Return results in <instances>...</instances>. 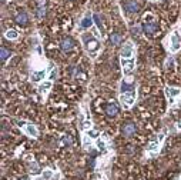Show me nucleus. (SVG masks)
<instances>
[{
  "instance_id": "nucleus-25",
  "label": "nucleus",
  "mask_w": 181,
  "mask_h": 180,
  "mask_svg": "<svg viewBox=\"0 0 181 180\" xmlns=\"http://www.w3.org/2000/svg\"><path fill=\"white\" fill-rule=\"evenodd\" d=\"M131 34H133V36H138L140 34V27L138 26H133V27H131Z\"/></svg>"
},
{
  "instance_id": "nucleus-5",
  "label": "nucleus",
  "mask_w": 181,
  "mask_h": 180,
  "mask_svg": "<svg viewBox=\"0 0 181 180\" xmlns=\"http://www.w3.org/2000/svg\"><path fill=\"white\" fill-rule=\"evenodd\" d=\"M133 52H134L133 43L127 42L124 46H123V49H121L120 54H121V57H123V59H131V57H133Z\"/></svg>"
},
{
  "instance_id": "nucleus-28",
  "label": "nucleus",
  "mask_w": 181,
  "mask_h": 180,
  "mask_svg": "<svg viewBox=\"0 0 181 180\" xmlns=\"http://www.w3.org/2000/svg\"><path fill=\"white\" fill-rule=\"evenodd\" d=\"M83 129H88V127H91V122H88V120H86L83 123V126H81Z\"/></svg>"
},
{
  "instance_id": "nucleus-13",
  "label": "nucleus",
  "mask_w": 181,
  "mask_h": 180,
  "mask_svg": "<svg viewBox=\"0 0 181 180\" xmlns=\"http://www.w3.org/2000/svg\"><path fill=\"white\" fill-rule=\"evenodd\" d=\"M73 40L71 39H64L63 42H61V49L64 50V52H70L71 49H73Z\"/></svg>"
},
{
  "instance_id": "nucleus-3",
  "label": "nucleus",
  "mask_w": 181,
  "mask_h": 180,
  "mask_svg": "<svg viewBox=\"0 0 181 180\" xmlns=\"http://www.w3.org/2000/svg\"><path fill=\"white\" fill-rule=\"evenodd\" d=\"M121 66H123V71L124 74H131L134 71V67H135V63H134V59H121Z\"/></svg>"
},
{
  "instance_id": "nucleus-2",
  "label": "nucleus",
  "mask_w": 181,
  "mask_h": 180,
  "mask_svg": "<svg viewBox=\"0 0 181 180\" xmlns=\"http://www.w3.org/2000/svg\"><path fill=\"white\" fill-rule=\"evenodd\" d=\"M134 100H135L134 90L130 92V93H123V95L120 96V102L123 103L124 107H130V106H133V104H134Z\"/></svg>"
},
{
  "instance_id": "nucleus-26",
  "label": "nucleus",
  "mask_w": 181,
  "mask_h": 180,
  "mask_svg": "<svg viewBox=\"0 0 181 180\" xmlns=\"http://www.w3.org/2000/svg\"><path fill=\"white\" fill-rule=\"evenodd\" d=\"M97 147H98V150H106V143L101 142V140H98V142H97Z\"/></svg>"
},
{
  "instance_id": "nucleus-17",
  "label": "nucleus",
  "mask_w": 181,
  "mask_h": 180,
  "mask_svg": "<svg viewBox=\"0 0 181 180\" xmlns=\"http://www.w3.org/2000/svg\"><path fill=\"white\" fill-rule=\"evenodd\" d=\"M51 89V81H43L42 85L39 86V90H40V93H47L49 90Z\"/></svg>"
},
{
  "instance_id": "nucleus-20",
  "label": "nucleus",
  "mask_w": 181,
  "mask_h": 180,
  "mask_svg": "<svg viewBox=\"0 0 181 180\" xmlns=\"http://www.w3.org/2000/svg\"><path fill=\"white\" fill-rule=\"evenodd\" d=\"M6 37L10 39V40H14V39L19 37V33H17L16 30H12V29H10V30H7V32H6Z\"/></svg>"
},
{
  "instance_id": "nucleus-7",
  "label": "nucleus",
  "mask_w": 181,
  "mask_h": 180,
  "mask_svg": "<svg viewBox=\"0 0 181 180\" xmlns=\"http://www.w3.org/2000/svg\"><path fill=\"white\" fill-rule=\"evenodd\" d=\"M124 9L127 13H137L138 12V5L135 0H127L124 3Z\"/></svg>"
},
{
  "instance_id": "nucleus-24",
  "label": "nucleus",
  "mask_w": 181,
  "mask_h": 180,
  "mask_svg": "<svg viewBox=\"0 0 181 180\" xmlns=\"http://www.w3.org/2000/svg\"><path fill=\"white\" fill-rule=\"evenodd\" d=\"M93 20L96 22V24L98 26V29H101V30H103V23H101V20H100V16H98V14H94Z\"/></svg>"
},
{
  "instance_id": "nucleus-1",
  "label": "nucleus",
  "mask_w": 181,
  "mask_h": 180,
  "mask_svg": "<svg viewBox=\"0 0 181 180\" xmlns=\"http://www.w3.org/2000/svg\"><path fill=\"white\" fill-rule=\"evenodd\" d=\"M83 42H84V47H86V50H88L91 54H94V53L100 49L98 40H97V39H94L91 34H84V36H83Z\"/></svg>"
},
{
  "instance_id": "nucleus-21",
  "label": "nucleus",
  "mask_w": 181,
  "mask_h": 180,
  "mask_svg": "<svg viewBox=\"0 0 181 180\" xmlns=\"http://www.w3.org/2000/svg\"><path fill=\"white\" fill-rule=\"evenodd\" d=\"M110 40H111V43L113 44H120V42H121V36L118 33H113L111 34V37H110Z\"/></svg>"
},
{
  "instance_id": "nucleus-29",
  "label": "nucleus",
  "mask_w": 181,
  "mask_h": 180,
  "mask_svg": "<svg viewBox=\"0 0 181 180\" xmlns=\"http://www.w3.org/2000/svg\"><path fill=\"white\" fill-rule=\"evenodd\" d=\"M56 76H57V69H53V70H51V73H50V79L53 80Z\"/></svg>"
},
{
  "instance_id": "nucleus-23",
  "label": "nucleus",
  "mask_w": 181,
  "mask_h": 180,
  "mask_svg": "<svg viewBox=\"0 0 181 180\" xmlns=\"http://www.w3.org/2000/svg\"><path fill=\"white\" fill-rule=\"evenodd\" d=\"M158 147H160V142H154V143H151V144L147 147V150H149V152H157Z\"/></svg>"
},
{
  "instance_id": "nucleus-10",
  "label": "nucleus",
  "mask_w": 181,
  "mask_h": 180,
  "mask_svg": "<svg viewBox=\"0 0 181 180\" xmlns=\"http://www.w3.org/2000/svg\"><path fill=\"white\" fill-rule=\"evenodd\" d=\"M134 133H135V124L127 123L123 126V134H124V136H133Z\"/></svg>"
},
{
  "instance_id": "nucleus-30",
  "label": "nucleus",
  "mask_w": 181,
  "mask_h": 180,
  "mask_svg": "<svg viewBox=\"0 0 181 180\" xmlns=\"http://www.w3.org/2000/svg\"><path fill=\"white\" fill-rule=\"evenodd\" d=\"M63 143H66V144H70V139H69V136H64V137H63Z\"/></svg>"
},
{
  "instance_id": "nucleus-11",
  "label": "nucleus",
  "mask_w": 181,
  "mask_h": 180,
  "mask_svg": "<svg viewBox=\"0 0 181 180\" xmlns=\"http://www.w3.org/2000/svg\"><path fill=\"white\" fill-rule=\"evenodd\" d=\"M106 113H107V116H108V117H114V116H117V113H118V107H117L114 103L107 104Z\"/></svg>"
},
{
  "instance_id": "nucleus-4",
  "label": "nucleus",
  "mask_w": 181,
  "mask_h": 180,
  "mask_svg": "<svg viewBox=\"0 0 181 180\" xmlns=\"http://www.w3.org/2000/svg\"><path fill=\"white\" fill-rule=\"evenodd\" d=\"M170 43H171V50L172 52H178L181 47V36L178 32H174V33L171 34V37H170Z\"/></svg>"
},
{
  "instance_id": "nucleus-31",
  "label": "nucleus",
  "mask_w": 181,
  "mask_h": 180,
  "mask_svg": "<svg viewBox=\"0 0 181 180\" xmlns=\"http://www.w3.org/2000/svg\"><path fill=\"white\" fill-rule=\"evenodd\" d=\"M88 143H90L88 137H87V136H84V147H87V146H88Z\"/></svg>"
},
{
  "instance_id": "nucleus-32",
  "label": "nucleus",
  "mask_w": 181,
  "mask_h": 180,
  "mask_svg": "<svg viewBox=\"0 0 181 180\" xmlns=\"http://www.w3.org/2000/svg\"><path fill=\"white\" fill-rule=\"evenodd\" d=\"M177 126H178V129H181V120L178 122V124H177Z\"/></svg>"
},
{
  "instance_id": "nucleus-9",
  "label": "nucleus",
  "mask_w": 181,
  "mask_h": 180,
  "mask_svg": "<svg viewBox=\"0 0 181 180\" xmlns=\"http://www.w3.org/2000/svg\"><path fill=\"white\" fill-rule=\"evenodd\" d=\"M24 132L27 133V136H30V137H37L39 136L37 129H36V126L32 124V123H26V126H24Z\"/></svg>"
},
{
  "instance_id": "nucleus-8",
  "label": "nucleus",
  "mask_w": 181,
  "mask_h": 180,
  "mask_svg": "<svg viewBox=\"0 0 181 180\" xmlns=\"http://www.w3.org/2000/svg\"><path fill=\"white\" fill-rule=\"evenodd\" d=\"M180 93H181V90L176 89V87H166V95H167V97L170 99V103H174V102H172L174 97H177Z\"/></svg>"
},
{
  "instance_id": "nucleus-15",
  "label": "nucleus",
  "mask_w": 181,
  "mask_h": 180,
  "mask_svg": "<svg viewBox=\"0 0 181 180\" xmlns=\"http://www.w3.org/2000/svg\"><path fill=\"white\" fill-rule=\"evenodd\" d=\"M91 26H93V19L88 17V16L87 17H84V19L80 22V27L81 29H90Z\"/></svg>"
},
{
  "instance_id": "nucleus-33",
  "label": "nucleus",
  "mask_w": 181,
  "mask_h": 180,
  "mask_svg": "<svg viewBox=\"0 0 181 180\" xmlns=\"http://www.w3.org/2000/svg\"><path fill=\"white\" fill-rule=\"evenodd\" d=\"M178 107H181V100H180V103H178Z\"/></svg>"
},
{
  "instance_id": "nucleus-19",
  "label": "nucleus",
  "mask_w": 181,
  "mask_h": 180,
  "mask_svg": "<svg viewBox=\"0 0 181 180\" xmlns=\"http://www.w3.org/2000/svg\"><path fill=\"white\" fill-rule=\"evenodd\" d=\"M0 57H2V62H6L10 57V52L6 47H2V50H0Z\"/></svg>"
},
{
  "instance_id": "nucleus-14",
  "label": "nucleus",
  "mask_w": 181,
  "mask_h": 180,
  "mask_svg": "<svg viewBox=\"0 0 181 180\" xmlns=\"http://www.w3.org/2000/svg\"><path fill=\"white\" fill-rule=\"evenodd\" d=\"M44 76H46V70H39V71H33L32 73L33 81H40L42 79H44Z\"/></svg>"
},
{
  "instance_id": "nucleus-27",
  "label": "nucleus",
  "mask_w": 181,
  "mask_h": 180,
  "mask_svg": "<svg viewBox=\"0 0 181 180\" xmlns=\"http://www.w3.org/2000/svg\"><path fill=\"white\" fill-rule=\"evenodd\" d=\"M88 136H90V137H93V139H96L98 136V132H96V130H88Z\"/></svg>"
},
{
  "instance_id": "nucleus-6",
  "label": "nucleus",
  "mask_w": 181,
  "mask_h": 180,
  "mask_svg": "<svg viewBox=\"0 0 181 180\" xmlns=\"http://www.w3.org/2000/svg\"><path fill=\"white\" fill-rule=\"evenodd\" d=\"M157 29H158V24L155 22H145L143 24V30L145 34H154L157 32Z\"/></svg>"
},
{
  "instance_id": "nucleus-22",
  "label": "nucleus",
  "mask_w": 181,
  "mask_h": 180,
  "mask_svg": "<svg viewBox=\"0 0 181 180\" xmlns=\"http://www.w3.org/2000/svg\"><path fill=\"white\" fill-rule=\"evenodd\" d=\"M42 176H43V179L44 180H51L54 177V173H53V170H44Z\"/></svg>"
},
{
  "instance_id": "nucleus-12",
  "label": "nucleus",
  "mask_w": 181,
  "mask_h": 180,
  "mask_svg": "<svg viewBox=\"0 0 181 180\" xmlns=\"http://www.w3.org/2000/svg\"><path fill=\"white\" fill-rule=\"evenodd\" d=\"M27 22H29V16L26 12H22V13H19L16 16V23L24 26V24H27Z\"/></svg>"
},
{
  "instance_id": "nucleus-16",
  "label": "nucleus",
  "mask_w": 181,
  "mask_h": 180,
  "mask_svg": "<svg viewBox=\"0 0 181 180\" xmlns=\"http://www.w3.org/2000/svg\"><path fill=\"white\" fill-rule=\"evenodd\" d=\"M37 16H39V17H44V16H46V6H44V0H39Z\"/></svg>"
},
{
  "instance_id": "nucleus-18",
  "label": "nucleus",
  "mask_w": 181,
  "mask_h": 180,
  "mask_svg": "<svg viewBox=\"0 0 181 180\" xmlns=\"http://www.w3.org/2000/svg\"><path fill=\"white\" fill-rule=\"evenodd\" d=\"M120 89H121V93H127L128 90H134V86L130 85V83H127V81H123Z\"/></svg>"
}]
</instances>
